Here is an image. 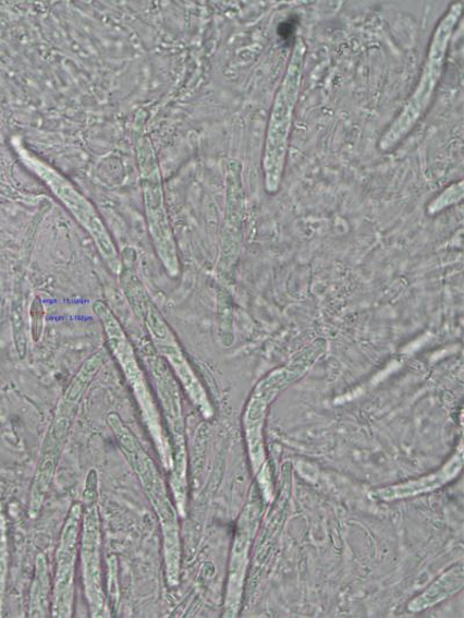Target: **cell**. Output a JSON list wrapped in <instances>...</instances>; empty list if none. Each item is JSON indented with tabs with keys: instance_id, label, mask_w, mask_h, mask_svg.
Wrapping results in <instances>:
<instances>
[{
	"instance_id": "6",
	"label": "cell",
	"mask_w": 464,
	"mask_h": 618,
	"mask_svg": "<svg viewBox=\"0 0 464 618\" xmlns=\"http://www.w3.org/2000/svg\"><path fill=\"white\" fill-rule=\"evenodd\" d=\"M27 166L37 173L44 183L50 189L65 208L74 215L77 222L91 234V238L100 252V256L107 266L120 275L121 260L109 230L106 229L99 214L88 199L74 187L62 174L52 169L41 159L26 154Z\"/></svg>"
},
{
	"instance_id": "1",
	"label": "cell",
	"mask_w": 464,
	"mask_h": 618,
	"mask_svg": "<svg viewBox=\"0 0 464 618\" xmlns=\"http://www.w3.org/2000/svg\"><path fill=\"white\" fill-rule=\"evenodd\" d=\"M109 424L117 436L124 458L133 466L138 480L145 488L146 494L155 508L160 529L164 540V559L167 580L170 587L180 584L181 575V536L180 524H178V512L169 498L166 483L160 476L154 461L143 449L133 432L123 424L121 417L112 413L109 415Z\"/></svg>"
},
{
	"instance_id": "16",
	"label": "cell",
	"mask_w": 464,
	"mask_h": 618,
	"mask_svg": "<svg viewBox=\"0 0 464 618\" xmlns=\"http://www.w3.org/2000/svg\"><path fill=\"white\" fill-rule=\"evenodd\" d=\"M109 568H110V573H109V592L111 595V598L114 602V605L118 604V599H119V589H118V566H117V560L113 557L110 562H109Z\"/></svg>"
},
{
	"instance_id": "10",
	"label": "cell",
	"mask_w": 464,
	"mask_h": 618,
	"mask_svg": "<svg viewBox=\"0 0 464 618\" xmlns=\"http://www.w3.org/2000/svg\"><path fill=\"white\" fill-rule=\"evenodd\" d=\"M145 360L156 381L160 404L172 439V460L186 459L185 424L181 390L169 366L157 352L149 350Z\"/></svg>"
},
{
	"instance_id": "5",
	"label": "cell",
	"mask_w": 464,
	"mask_h": 618,
	"mask_svg": "<svg viewBox=\"0 0 464 618\" xmlns=\"http://www.w3.org/2000/svg\"><path fill=\"white\" fill-rule=\"evenodd\" d=\"M137 156L152 243L159 260L162 262L169 275L176 277L181 270L180 258H178L173 231L166 208L162 178H160L151 143L147 137L138 141Z\"/></svg>"
},
{
	"instance_id": "15",
	"label": "cell",
	"mask_w": 464,
	"mask_h": 618,
	"mask_svg": "<svg viewBox=\"0 0 464 618\" xmlns=\"http://www.w3.org/2000/svg\"><path fill=\"white\" fill-rule=\"evenodd\" d=\"M49 575L47 560L44 555L37 558V573H35L34 584L30 594L32 617H47L49 611Z\"/></svg>"
},
{
	"instance_id": "3",
	"label": "cell",
	"mask_w": 464,
	"mask_h": 618,
	"mask_svg": "<svg viewBox=\"0 0 464 618\" xmlns=\"http://www.w3.org/2000/svg\"><path fill=\"white\" fill-rule=\"evenodd\" d=\"M94 311L103 326L109 349L134 392L143 422L147 425L160 461L167 470H171L173 463L171 443L164 432L162 417L155 404L146 375L138 365L133 344L109 306L98 301L94 304Z\"/></svg>"
},
{
	"instance_id": "2",
	"label": "cell",
	"mask_w": 464,
	"mask_h": 618,
	"mask_svg": "<svg viewBox=\"0 0 464 618\" xmlns=\"http://www.w3.org/2000/svg\"><path fill=\"white\" fill-rule=\"evenodd\" d=\"M325 352L326 342L323 340L313 342L307 350L295 355L288 365L265 375L249 396L243 414V429L255 475L266 464L264 426L269 408L283 390L305 376Z\"/></svg>"
},
{
	"instance_id": "8",
	"label": "cell",
	"mask_w": 464,
	"mask_h": 618,
	"mask_svg": "<svg viewBox=\"0 0 464 618\" xmlns=\"http://www.w3.org/2000/svg\"><path fill=\"white\" fill-rule=\"evenodd\" d=\"M83 506L75 504L65 520L57 554L56 586H53V617H71L74 609L75 572Z\"/></svg>"
},
{
	"instance_id": "11",
	"label": "cell",
	"mask_w": 464,
	"mask_h": 618,
	"mask_svg": "<svg viewBox=\"0 0 464 618\" xmlns=\"http://www.w3.org/2000/svg\"><path fill=\"white\" fill-rule=\"evenodd\" d=\"M70 417L58 414L46 436L37 474L32 487L29 514L35 518L41 510L42 502L50 487L53 474H56L61 453L70 427Z\"/></svg>"
},
{
	"instance_id": "12",
	"label": "cell",
	"mask_w": 464,
	"mask_h": 618,
	"mask_svg": "<svg viewBox=\"0 0 464 618\" xmlns=\"http://www.w3.org/2000/svg\"><path fill=\"white\" fill-rule=\"evenodd\" d=\"M463 461V446L460 444L457 451L450 461L438 471L432 472V474L423 476L419 480L375 489L369 494V497L380 501H396L434 493V490L448 485L461 474Z\"/></svg>"
},
{
	"instance_id": "4",
	"label": "cell",
	"mask_w": 464,
	"mask_h": 618,
	"mask_svg": "<svg viewBox=\"0 0 464 618\" xmlns=\"http://www.w3.org/2000/svg\"><path fill=\"white\" fill-rule=\"evenodd\" d=\"M123 283L126 284L124 290H126L135 312L145 319L156 352L169 362L173 373L182 381L193 404L198 408L206 420H209L213 415V408L208 395L200 379L195 375L170 326L162 315L158 313L157 307L139 282H133L129 279V282Z\"/></svg>"
},
{
	"instance_id": "9",
	"label": "cell",
	"mask_w": 464,
	"mask_h": 618,
	"mask_svg": "<svg viewBox=\"0 0 464 618\" xmlns=\"http://www.w3.org/2000/svg\"><path fill=\"white\" fill-rule=\"evenodd\" d=\"M260 517L261 507L257 500L249 501L240 517L230 556L224 617L240 615L249 549L258 531Z\"/></svg>"
},
{
	"instance_id": "13",
	"label": "cell",
	"mask_w": 464,
	"mask_h": 618,
	"mask_svg": "<svg viewBox=\"0 0 464 618\" xmlns=\"http://www.w3.org/2000/svg\"><path fill=\"white\" fill-rule=\"evenodd\" d=\"M106 356V351L100 350L83 363L82 368L78 371L74 379L71 380L62 402L59 405L58 412L73 417L84 393L88 387H90L96 374L102 367Z\"/></svg>"
},
{
	"instance_id": "7",
	"label": "cell",
	"mask_w": 464,
	"mask_h": 618,
	"mask_svg": "<svg viewBox=\"0 0 464 618\" xmlns=\"http://www.w3.org/2000/svg\"><path fill=\"white\" fill-rule=\"evenodd\" d=\"M90 486L84 494L85 508L82 523V568L85 595L93 617H103L106 598L101 585V524L98 508V490L96 475H88Z\"/></svg>"
},
{
	"instance_id": "14",
	"label": "cell",
	"mask_w": 464,
	"mask_h": 618,
	"mask_svg": "<svg viewBox=\"0 0 464 618\" xmlns=\"http://www.w3.org/2000/svg\"><path fill=\"white\" fill-rule=\"evenodd\" d=\"M464 586V571L457 566L440 575L424 593L408 604L410 611H422L459 593Z\"/></svg>"
}]
</instances>
